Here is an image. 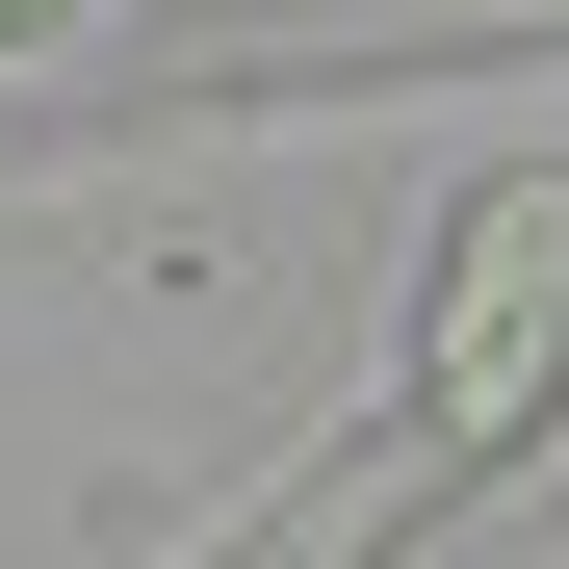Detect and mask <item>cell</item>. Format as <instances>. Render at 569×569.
<instances>
[{
	"label": "cell",
	"mask_w": 569,
	"mask_h": 569,
	"mask_svg": "<svg viewBox=\"0 0 569 569\" xmlns=\"http://www.w3.org/2000/svg\"><path fill=\"white\" fill-rule=\"evenodd\" d=\"M27 27H52V0H0V52H27Z\"/></svg>",
	"instance_id": "6da1fadb"
}]
</instances>
